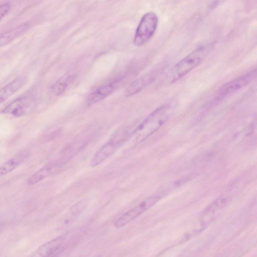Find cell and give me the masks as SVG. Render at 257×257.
Instances as JSON below:
<instances>
[{"mask_svg":"<svg viewBox=\"0 0 257 257\" xmlns=\"http://www.w3.org/2000/svg\"><path fill=\"white\" fill-rule=\"evenodd\" d=\"M60 167L58 164L51 163L46 165L33 174L28 180L29 185H33L57 172Z\"/></svg>","mask_w":257,"mask_h":257,"instance_id":"13","label":"cell"},{"mask_svg":"<svg viewBox=\"0 0 257 257\" xmlns=\"http://www.w3.org/2000/svg\"><path fill=\"white\" fill-rule=\"evenodd\" d=\"M34 101L27 97L19 98L3 109L2 112L14 116H21L31 111L34 106Z\"/></svg>","mask_w":257,"mask_h":257,"instance_id":"7","label":"cell"},{"mask_svg":"<svg viewBox=\"0 0 257 257\" xmlns=\"http://www.w3.org/2000/svg\"><path fill=\"white\" fill-rule=\"evenodd\" d=\"M171 114V108L169 105L159 106L149 114L136 128L128 140L134 145L144 141L164 125Z\"/></svg>","mask_w":257,"mask_h":257,"instance_id":"1","label":"cell"},{"mask_svg":"<svg viewBox=\"0 0 257 257\" xmlns=\"http://www.w3.org/2000/svg\"><path fill=\"white\" fill-rule=\"evenodd\" d=\"M210 48V45L201 46L179 61L167 74V82L172 83L178 81L198 66L207 55Z\"/></svg>","mask_w":257,"mask_h":257,"instance_id":"2","label":"cell"},{"mask_svg":"<svg viewBox=\"0 0 257 257\" xmlns=\"http://www.w3.org/2000/svg\"><path fill=\"white\" fill-rule=\"evenodd\" d=\"M87 205L88 200L83 199L71 206L62 220L61 227L66 228L71 225L83 212Z\"/></svg>","mask_w":257,"mask_h":257,"instance_id":"9","label":"cell"},{"mask_svg":"<svg viewBox=\"0 0 257 257\" xmlns=\"http://www.w3.org/2000/svg\"><path fill=\"white\" fill-rule=\"evenodd\" d=\"M3 227V225H2V224H0V231H1V229H2Z\"/></svg>","mask_w":257,"mask_h":257,"instance_id":"19","label":"cell"},{"mask_svg":"<svg viewBox=\"0 0 257 257\" xmlns=\"http://www.w3.org/2000/svg\"><path fill=\"white\" fill-rule=\"evenodd\" d=\"M256 76V69L255 68L232 79L218 89L216 93V98L221 99L237 92L251 83Z\"/></svg>","mask_w":257,"mask_h":257,"instance_id":"4","label":"cell"},{"mask_svg":"<svg viewBox=\"0 0 257 257\" xmlns=\"http://www.w3.org/2000/svg\"><path fill=\"white\" fill-rule=\"evenodd\" d=\"M27 28V25H22L0 34V48L6 45L21 35Z\"/></svg>","mask_w":257,"mask_h":257,"instance_id":"14","label":"cell"},{"mask_svg":"<svg viewBox=\"0 0 257 257\" xmlns=\"http://www.w3.org/2000/svg\"><path fill=\"white\" fill-rule=\"evenodd\" d=\"M22 160L19 158H13L5 162L0 167V175H6L16 168L21 163Z\"/></svg>","mask_w":257,"mask_h":257,"instance_id":"16","label":"cell"},{"mask_svg":"<svg viewBox=\"0 0 257 257\" xmlns=\"http://www.w3.org/2000/svg\"><path fill=\"white\" fill-rule=\"evenodd\" d=\"M158 24V18L153 12H148L142 18L136 30L134 44L141 46L147 42L154 34Z\"/></svg>","mask_w":257,"mask_h":257,"instance_id":"3","label":"cell"},{"mask_svg":"<svg viewBox=\"0 0 257 257\" xmlns=\"http://www.w3.org/2000/svg\"><path fill=\"white\" fill-rule=\"evenodd\" d=\"M155 79L153 73L145 74L134 80L125 90L127 97L133 95L140 92L149 85Z\"/></svg>","mask_w":257,"mask_h":257,"instance_id":"11","label":"cell"},{"mask_svg":"<svg viewBox=\"0 0 257 257\" xmlns=\"http://www.w3.org/2000/svg\"><path fill=\"white\" fill-rule=\"evenodd\" d=\"M66 238L57 237L40 246L36 251V255L54 256L60 253L64 247Z\"/></svg>","mask_w":257,"mask_h":257,"instance_id":"8","label":"cell"},{"mask_svg":"<svg viewBox=\"0 0 257 257\" xmlns=\"http://www.w3.org/2000/svg\"><path fill=\"white\" fill-rule=\"evenodd\" d=\"M224 0H212L211 6L212 7L216 6L222 2H223Z\"/></svg>","mask_w":257,"mask_h":257,"instance_id":"18","label":"cell"},{"mask_svg":"<svg viewBox=\"0 0 257 257\" xmlns=\"http://www.w3.org/2000/svg\"><path fill=\"white\" fill-rule=\"evenodd\" d=\"M25 82V77L21 76L0 89V103L5 101L16 93L22 87Z\"/></svg>","mask_w":257,"mask_h":257,"instance_id":"12","label":"cell"},{"mask_svg":"<svg viewBox=\"0 0 257 257\" xmlns=\"http://www.w3.org/2000/svg\"><path fill=\"white\" fill-rule=\"evenodd\" d=\"M160 198V196L156 195L143 200L120 217L115 222V227L119 228L127 224L153 206Z\"/></svg>","mask_w":257,"mask_h":257,"instance_id":"6","label":"cell"},{"mask_svg":"<svg viewBox=\"0 0 257 257\" xmlns=\"http://www.w3.org/2000/svg\"><path fill=\"white\" fill-rule=\"evenodd\" d=\"M116 82V81L111 82L94 89L88 96L87 104L89 106L92 105L107 97L115 89Z\"/></svg>","mask_w":257,"mask_h":257,"instance_id":"10","label":"cell"},{"mask_svg":"<svg viewBox=\"0 0 257 257\" xmlns=\"http://www.w3.org/2000/svg\"><path fill=\"white\" fill-rule=\"evenodd\" d=\"M128 138L119 134L105 144L94 155L89 166L96 167L114 154Z\"/></svg>","mask_w":257,"mask_h":257,"instance_id":"5","label":"cell"},{"mask_svg":"<svg viewBox=\"0 0 257 257\" xmlns=\"http://www.w3.org/2000/svg\"><path fill=\"white\" fill-rule=\"evenodd\" d=\"M71 78V75H67L58 79L51 87L52 93L56 95L63 93L68 86Z\"/></svg>","mask_w":257,"mask_h":257,"instance_id":"15","label":"cell"},{"mask_svg":"<svg viewBox=\"0 0 257 257\" xmlns=\"http://www.w3.org/2000/svg\"><path fill=\"white\" fill-rule=\"evenodd\" d=\"M10 9L9 4H5L0 6V20L8 13Z\"/></svg>","mask_w":257,"mask_h":257,"instance_id":"17","label":"cell"}]
</instances>
